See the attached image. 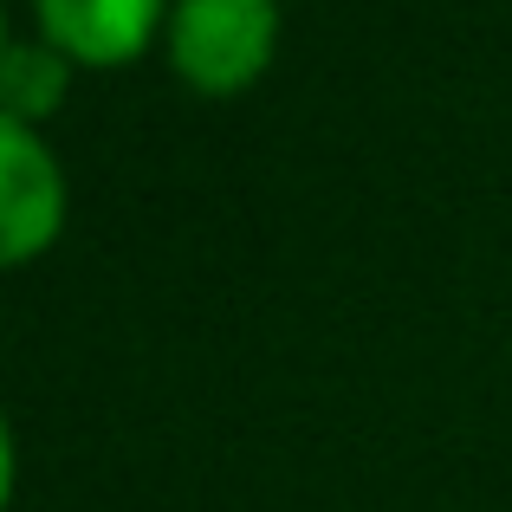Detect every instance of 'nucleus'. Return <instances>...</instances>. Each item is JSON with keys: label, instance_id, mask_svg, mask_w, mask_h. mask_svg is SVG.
Masks as SVG:
<instances>
[{"label": "nucleus", "instance_id": "7ed1b4c3", "mask_svg": "<svg viewBox=\"0 0 512 512\" xmlns=\"http://www.w3.org/2000/svg\"><path fill=\"white\" fill-rule=\"evenodd\" d=\"M163 0H33L52 52L85 65H130L156 33Z\"/></svg>", "mask_w": 512, "mask_h": 512}, {"label": "nucleus", "instance_id": "f03ea898", "mask_svg": "<svg viewBox=\"0 0 512 512\" xmlns=\"http://www.w3.org/2000/svg\"><path fill=\"white\" fill-rule=\"evenodd\" d=\"M65 188L52 156L39 150V137L20 117H0V234H7V260L20 266L26 253H39L59 234Z\"/></svg>", "mask_w": 512, "mask_h": 512}, {"label": "nucleus", "instance_id": "20e7f679", "mask_svg": "<svg viewBox=\"0 0 512 512\" xmlns=\"http://www.w3.org/2000/svg\"><path fill=\"white\" fill-rule=\"evenodd\" d=\"M65 91V59L59 52H39V46H7V117H46Z\"/></svg>", "mask_w": 512, "mask_h": 512}, {"label": "nucleus", "instance_id": "f257e3e1", "mask_svg": "<svg viewBox=\"0 0 512 512\" xmlns=\"http://www.w3.org/2000/svg\"><path fill=\"white\" fill-rule=\"evenodd\" d=\"M273 0H182L169 20V59L195 91H240L273 59Z\"/></svg>", "mask_w": 512, "mask_h": 512}]
</instances>
